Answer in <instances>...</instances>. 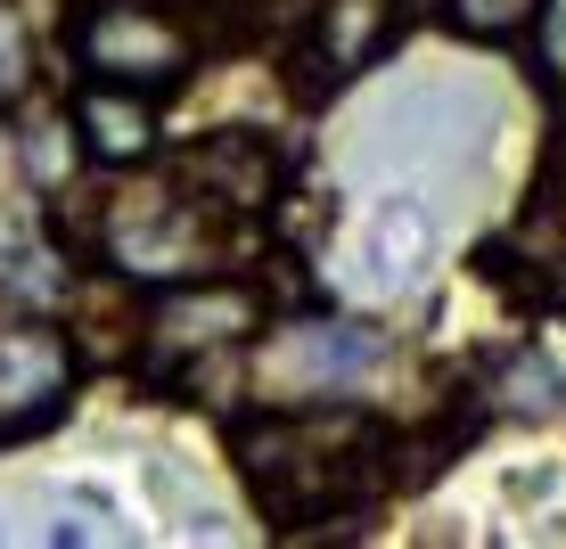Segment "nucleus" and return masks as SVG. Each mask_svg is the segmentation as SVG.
Listing matches in <instances>:
<instances>
[{
	"label": "nucleus",
	"instance_id": "obj_1",
	"mask_svg": "<svg viewBox=\"0 0 566 549\" xmlns=\"http://www.w3.org/2000/svg\"><path fill=\"white\" fill-rule=\"evenodd\" d=\"M386 451V435L354 410H280V419H247L239 426V467L255 484L271 525H321L337 508H354L369 493V460Z\"/></svg>",
	"mask_w": 566,
	"mask_h": 549
},
{
	"label": "nucleus",
	"instance_id": "obj_2",
	"mask_svg": "<svg viewBox=\"0 0 566 549\" xmlns=\"http://www.w3.org/2000/svg\"><path fill=\"white\" fill-rule=\"evenodd\" d=\"M99 246L132 279H189V271H206L213 254H222V213L206 198H189L181 181L99 189Z\"/></svg>",
	"mask_w": 566,
	"mask_h": 549
},
{
	"label": "nucleus",
	"instance_id": "obj_3",
	"mask_svg": "<svg viewBox=\"0 0 566 549\" xmlns=\"http://www.w3.org/2000/svg\"><path fill=\"white\" fill-rule=\"evenodd\" d=\"M74 50H83V66L99 83H132V91H165L189 66V33L148 0H99L74 25Z\"/></svg>",
	"mask_w": 566,
	"mask_h": 549
},
{
	"label": "nucleus",
	"instance_id": "obj_4",
	"mask_svg": "<svg viewBox=\"0 0 566 549\" xmlns=\"http://www.w3.org/2000/svg\"><path fill=\"white\" fill-rule=\"evenodd\" d=\"M255 328H263L255 287H230V279H181V287H165V304H148V345L172 369H189L198 352L247 345Z\"/></svg>",
	"mask_w": 566,
	"mask_h": 549
},
{
	"label": "nucleus",
	"instance_id": "obj_5",
	"mask_svg": "<svg viewBox=\"0 0 566 549\" xmlns=\"http://www.w3.org/2000/svg\"><path fill=\"white\" fill-rule=\"evenodd\" d=\"M172 181H181L189 198H206L213 213H263V205H280V189H287V156L271 140H255V131H206L198 148H181Z\"/></svg>",
	"mask_w": 566,
	"mask_h": 549
},
{
	"label": "nucleus",
	"instance_id": "obj_6",
	"mask_svg": "<svg viewBox=\"0 0 566 549\" xmlns=\"http://www.w3.org/2000/svg\"><path fill=\"white\" fill-rule=\"evenodd\" d=\"M74 345L57 328H0V443L33 435L66 410Z\"/></svg>",
	"mask_w": 566,
	"mask_h": 549
},
{
	"label": "nucleus",
	"instance_id": "obj_7",
	"mask_svg": "<svg viewBox=\"0 0 566 549\" xmlns=\"http://www.w3.org/2000/svg\"><path fill=\"white\" fill-rule=\"evenodd\" d=\"M427 246H436V222H427V205L411 198V189H395V198H386L378 213H369V230H361V263H354V287H361L369 304L402 296V287L419 279Z\"/></svg>",
	"mask_w": 566,
	"mask_h": 549
},
{
	"label": "nucleus",
	"instance_id": "obj_8",
	"mask_svg": "<svg viewBox=\"0 0 566 549\" xmlns=\"http://www.w3.org/2000/svg\"><path fill=\"white\" fill-rule=\"evenodd\" d=\"M395 33H402L395 0H321L312 9V66H321V83H345V74L378 66Z\"/></svg>",
	"mask_w": 566,
	"mask_h": 549
},
{
	"label": "nucleus",
	"instance_id": "obj_9",
	"mask_svg": "<svg viewBox=\"0 0 566 549\" xmlns=\"http://www.w3.org/2000/svg\"><path fill=\"white\" fill-rule=\"evenodd\" d=\"M263 361H271V378L296 386V394H337L354 369L378 361V328H280Z\"/></svg>",
	"mask_w": 566,
	"mask_h": 549
},
{
	"label": "nucleus",
	"instance_id": "obj_10",
	"mask_svg": "<svg viewBox=\"0 0 566 549\" xmlns=\"http://www.w3.org/2000/svg\"><path fill=\"white\" fill-rule=\"evenodd\" d=\"M74 124H83V148L99 156V165H140V156L156 148L148 91H132V83H99L83 107H74Z\"/></svg>",
	"mask_w": 566,
	"mask_h": 549
},
{
	"label": "nucleus",
	"instance_id": "obj_11",
	"mask_svg": "<svg viewBox=\"0 0 566 549\" xmlns=\"http://www.w3.org/2000/svg\"><path fill=\"white\" fill-rule=\"evenodd\" d=\"M25 91H33V17L0 0V107H17Z\"/></svg>",
	"mask_w": 566,
	"mask_h": 549
},
{
	"label": "nucleus",
	"instance_id": "obj_12",
	"mask_svg": "<svg viewBox=\"0 0 566 549\" xmlns=\"http://www.w3.org/2000/svg\"><path fill=\"white\" fill-rule=\"evenodd\" d=\"M443 9H452V25L476 33V42H510V33L534 25L542 0H443Z\"/></svg>",
	"mask_w": 566,
	"mask_h": 549
},
{
	"label": "nucleus",
	"instance_id": "obj_13",
	"mask_svg": "<svg viewBox=\"0 0 566 549\" xmlns=\"http://www.w3.org/2000/svg\"><path fill=\"white\" fill-rule=\"evenodd\" d=\"M534 66H542V91L566 115V0H542L534 9Z\"/></svg>",
	"mask_w": 566,
	"mask_h": 549
},
{
	"label": "nucleus",
	"instance_id": "obj_14",
	"mask_svg": "<svg viewBox=\"0 0 566 549\" xmlns=\"http://www.w3.org/2000/svg\"><path fill=\"white\" fill-rule=\"evenodd\" d=\"M551 296H558V304H566V263H558V271H551Z\"/></svg>",
	"mask_w": 566,
	"mask_h": 549
}]
</instances>
